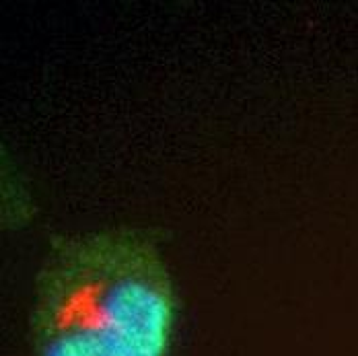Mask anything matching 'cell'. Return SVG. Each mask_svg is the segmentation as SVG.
Listing matches in <instances>:
<instances>
[{
    "label": "cell",
    "instance_id": "1",
    "mask_svg": "<svg viewBox=\"0 0 358 356\" xmlns=\"http://www.w3.org/2000/svg\"><path fill=\"white\" fill-rule=\"evenodd\" d=\"M178 321L171 274L138 233L62 239L41 268L31 356H169Z\"/></svg>",
    "mask_w": 358,
    "mask_h": 356
}]
</instances>
